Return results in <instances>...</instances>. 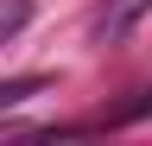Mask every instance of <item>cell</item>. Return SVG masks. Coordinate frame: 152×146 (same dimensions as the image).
I'll return each mask as SVG.
<instances>
[{
    "instance_id": "cell-1",
    "label": "cell",
    "mask_w": 152,
    "mask_h": 146,
    "mask_svg": "<svg viewBox=\"0 0 152 146\" xmlns=\"http://www.w3.org/2000/svg\"><path fill=\"white\" fill-rule=\"evenodd\" d=\"M146 13H152V0H95V13H89V38H95V45H121Z\"/></svg>"
},
{
    "instance_id": "cell-2",
    "label": "cell",
    "mask_w": 152,
    "mask_h": 146,
    "mask_svg": "<svg viewBox=\"0 0 152 146\" xmlns=\"http://www.w3.org/2000/svg\"><path fill=\"white\" fill-rule=\"evenodd\" d=\"M32 19V0H0V45L19 38V26Z\"/></svg>"
},
{
    "instance_id": "cell-3",
    "label": "cell",
    "mask_w": 152,
    "mask_h": 146,
    "mask_svg": "<svg viewBox=\"0 0 152 146\" xmlns=\"http://www.w3.org/2000/svg\"><path fill=\"white\" fill-rule=\"evenodd\" d=\"M38 89H45V76H13V83H0V108H19V102H32Z\"/></svg>"
},
{
    "instance_id": "cell-4",
    "label": "cell",
    "mask_w": 152,
    "mask_h": 146,
    "mask_svg": "<svg viewBox=\"0 0 152 146\" xmlns=\"http://www.w3.org/2000/svg\"><path fill=\"white\" fill-rule=\"evenodd\" d=\"M140 114H152V89H140V102H127L114 121H140Z\"/></svg>"
}]
</instances>
